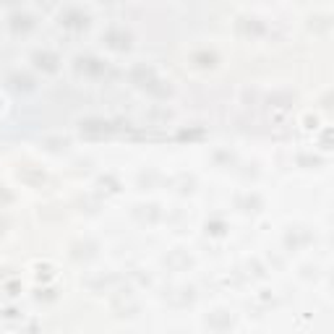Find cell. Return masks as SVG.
<instances>
[{"label": "cell", "instance_id": "2", "mask_svg": "<svg viewBox=\"0 0 334 334\" xmlns=\"http://www.w3.org/2000/svg\"><path fill=\"white\" fill-rule=\"evenodd\" d=\"M37 60H39V63H37L39 68L45 66L47 71H55V60H58L55 55H47V52H39V55H37Z\"/></svg>", "mask_w": 334, "mask_h": 334}, {"label": "cell", "instance_id": "1", "mask_svg": "<svg viewBox=\"0 0 334 334\" xmlns=\"http://www.w3.org/2000/svg\"><path fill=\"white\" fill-rule=\"evenodd\" d=\"M60 24H66V26H86V13L68 11V13L60 16Z\"/></svg>", "mask_w": 334, "mask_h": 334}]
</instances>
